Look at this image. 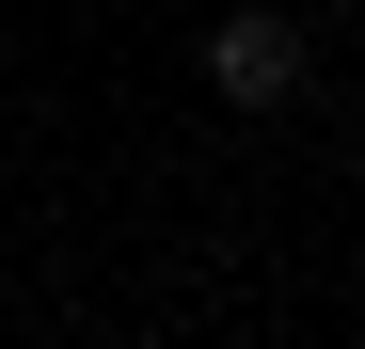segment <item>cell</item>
Segmentation results:
<instances>
[{"label": "cell", "mask_w": 365, "mask_h": 349, "mask_svg": "<svg viewBox=\"0 0 365 349\" xmlns=\"http://www.w3.org/2000/svg\"><path fill=\"white\" fill-rule=\"evenodd\" d=\"M207 95H222V111H286V95H302V32L238 0V16L207 32Z\"/></svg>", "instance_id": "6da1fadb"}]
</instances>
